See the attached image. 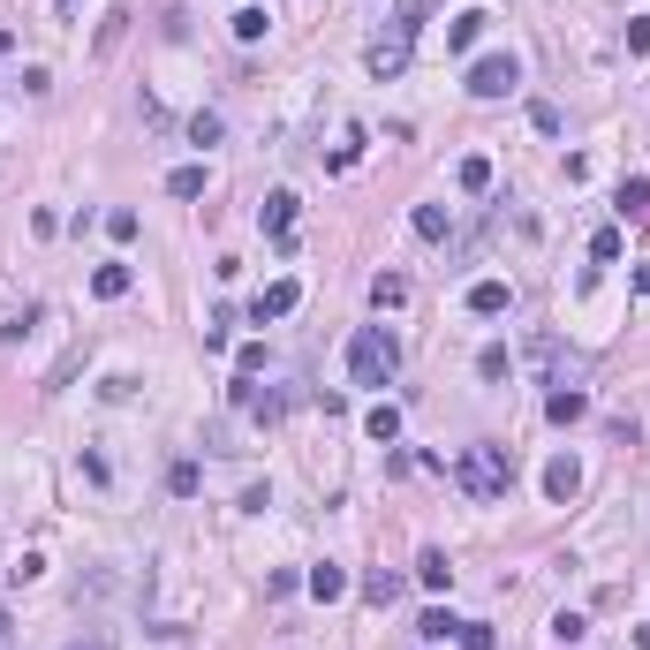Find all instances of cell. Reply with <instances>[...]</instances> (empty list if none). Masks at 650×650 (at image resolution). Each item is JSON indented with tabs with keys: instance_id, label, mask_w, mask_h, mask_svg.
<instances>
[{
	"instance_id": "cell-22",
	"label": "cell",
	"mask_w": 650,
	"mask_h": 650,
	"mask_svg": "<svg viewBox=\"0 0 650 650\" xmlns=\"http://www.w3.org/2000/svg\"><path fill=\"white\" fill-rule=\"evenodd\" d=\"M265 31H273V23H265V8H235V38H242V46H257Z\"/></svg>"
},
{
	"instance_id": "cell-14",
	"label": "cell",
	"mask_w": 650,
	"mask_h": 650,
	"mask_svg": "<svg viewBox=\"0 0 650 650\" xmlns=\"http://www.w3.org/2000/svg\"><path fill=\"white\" fill-rule=\"evenodd\" d=\"M84 363H91V341H76L69 356H61V363H53V371H46V394H61V386H69V378L84 371Z\"/></svg>"
},
{
	"instance_id": "cell-10",
	"label": "cell",
	"mask_w": 650,
	"mask_h": 650,
	"mask_svg": "<svg viewBox=\"0 0 650 650\" xmlns=\"http://www.w3.org/2000/svg\"><path fill=\"white\" fill-rule=\"evenodd\" d=\"M469 310H477V318H499V310H514V288L507 280H477V288H469Z\"/></svg>"
},
{
	"instance_id": "cell-37",
	"label": "cell",
	"mask_w": 650,
	"mask_h": 650,
	"mask_svg": "<svg viewBox=\"0 0 650 650\" xmlns=\"http://www.w3.org/2000/svg\"><path fill=\"white\" fill-rule=\"evenodd\" d=\"M635 643H643V650H650V628H643V635H635Z\"/></svg>"
},
{
	"instance_id": "cell-25",
	"label": "cell",
	"mask_w": 650,
	"mask_h": 650,
	"mask_svg": "<svg viewBox=\"0 0 650 650\" xmlns=\"http://www.w3.org/2000/svg\"><path fill=\"white\" fill-rule=\"evenodd\" d=\"M424 16H431V0H401V8H394V31L416 38V23H424Z\"/></svg>"
},
{
	"instance_id": "cell-18",
	"label": "cell",
	"mask_w": 650,
	"mask_h": 650,
	"mask_svg": "<svg viewBox=\"0 0 650 650\" xmlns=\"http://www.w3.org/2000/svg\"><path fill=\"white\" fill-rule=\"evenodd\" d=\"M477 38H484V16H477V8H469V16H454V23H446V46H454V53H469V46H477Z\"/></svg>"
},
{
	"instance_id": "cell-26",
	"label": "cell",
	"mask_w": 650,
	"mask_h": 650,
	"mask_svg": "<svg viewBox=\"0 0 650 650\" xmlns=\"http://www.w3.org/2000/svg\"><path fill=\"white\" fill-rule=\"evenodd\" d=\"M197 484H205V477H197V462H174V469H167V492H174V499H189Z\"/></svg>"
},
{
	"instance_id": "cell-17",
	"label": "cell",
	"mask_w": 650,
	"mask_h": 650,
	"mask_svg": "<svg viewBox=\"0 0 650 650\" xmlns=\"http://www.w3.org/2000/svg\"><path fill=\"white\" fill-rule=\"evenodd\" d=\"M416 582H424V590H446V582H454V560H446V552L431 545L424 560H416Z\"/></svg>"
},
{
	"instance_id": "cell-16",
	"label": "cell",
	"mask_w": 650,
	"mask_h": 650,
	"mask_svg": "<svg viewBox=\"0 0 650 650\" xmlns=\"http://www.w3.org/2000/svg\"><path fill=\"white\" fill-rule=\"evenodd\" d=\"M454 182H462L469 197H484V189H492V159H484V152H469L462 167H454Z\"/></svg>"
},
{
	"instance_id": "cell-23",
	"label": "cell",
	"mask_w": 650,
	"mask_h": 650,
	"mask_svg": "<svg viewBox=\"0 0 650 650\" xmlns=\"http://www.w3.org/2000/svg\"><path fill=\"white\" fill-rule=\"evenodd\" d=\"M454 628H462L454 613H424V620H416V635H424V643H454Z\"/></svg>"
},
{
	"instance_id": "cell-35",
	"label": "cell",
	"mask_w": 650,
	"mask_h": 650,
	"mask_svg": "<svg viewBox=\"0 0 650 650\" xmlns=\"http://www.w3.org/2000/svg\"><path fill=\"white\" fill-rule=\"evenodd\" d=\"M53 16H76V0H53Z\"/></svg>"
},
{
	"instance_id": "cell-19",
	"label": "cell",
	"mask_w": 650,
	"mask_h": 650,
	"mask_svg": "<svg viewBox=\"0 0 650 650\" xmlns=\"http://www.w3.org/2000/svg\"><path fill=\"white\" fill-rule=\"evenodd\" d=\"M371 303H378V310H401V303H409V280H401V273H378V280H371Z\"/></svg>"
},
{
	"instance_id": "cell-29",
	"label": "cell",
	"mask_w": 650,
	"mask_h": 650,
	"mask_svg": "<svg viewBox=\"0 0 650 650\" xmlns=\"http://www.w3.org/2000/svg\"><path fill=\"white\" fill-rule=\"evenodd\" d=\"M189 144H220V114H189Z\"/></svg>"
},
{
	"instance_id": "cell-20",
	"label": "cell",
	"mask_w": 650,
	"mask_h": 650,
	"mask_svg": "<svg viewBox=\"0 0 650 650\" xmlns=\"http://www.w3.org/2000/svg\"><path fill=\"white\" fill-rule=\"evenodd\" d=\"M409 227H416L424 242H446V205H416V212H409Z\"/></svg>"
},
{
	"instance_id": "cell-13",
	"label": "cell",
	"mask_w": 650,
	"mask_h": 650,
	"mask_svg": "<svg viewBox=\"0 0 650 650\" xmlns=\"http://www.w3.org/2000/svg\"><path fill=\"white\" fill-rule=\"evenodd\" d=\"M363 431H371L378 446H394V439H401V409H394V401H378V409L363 416Z\"/></svg>"
},
{
	"instance_id": "cell-6",
	"label": "cell",
	"mask_w": 650,
	"mask_h": 650,
	"mask_svg": "<svg viewBox=\"0 0 650 650\" xmlns=\"http://www.w3.org/2000/svg\"><path fill=\"white\" fill-rule=\"evenodd\" d=\"M303 590H310V598H318V605H333V598H348V567H333V560H318V567H310V575H303Z\"/></svg>"
},
{
	"instance_id": "cell-5",
	"label": "cell",
	"mask_w": 650,
	"mask_h": 650,
	"mask_svg": "<svg viewBox=\"0 0 650 650\" xmlns=\"http://www.w3.org/2000/svg\"><path fill=\"white\" fill-rule=\"evenodd\" d=\"M575 492H582V462H575V454H552V462H545V499L567 507Z\"/></svg>"
},
{
	"instance_id": "cell-36",
	"label": "cell",
	"mask_w": 650,
	"mask_h": 650,
	"mask_svg": "<svg viewBox=\"0 0 650 650\" xmlns=\"http://www.w3.org/2000/svg\"><path fill=\"white\" fill-rule=\"evenodd\" d=\"M0 53H16V31H0Z\"/></svg>"
},
{
	"instance_id": "cell-8",
	"label": "cell",
	"mask_w": 650,
	"mask_h": 650,
	"mask_svg": "<svg viewBox=\"0 0 650 650\" xmlns=\"http://www.w3.org/2000/svg\"><path fill=\"white\" fill-rule=\"evenodd\" d=\"M545 416H552V424H582V416H590V394H582V386H552Z\"/></svg>"
},
{
	"instance_id": "cell-7",
	"label": "cell",
	"mask_w": 650,
	"mask_h": 650,
	"mask_svg": "<svg viewBox=\"0 0 650 650\" xmlns=\"http://www.w3.org/2000/svg\"><path fill=\"white\" fill-rule=\"evenodd\" d=\"M295 303H303V288H295V280H273V288L250 303V318H257V325H265V318H288Z\"/></svg>"
},
{
	"instance_id": "cell-30",
	"label": "cell",
	"mask_w": 650,
	"mask_h": 650,
	"mask_svg": "<svg viewBox=\"0 0 650 650\" xmlns=\"http://www.w3.org/2000/svg\"><path fill=\"white\" fill-rule=\"evenodd\" d=\"M552 635H560V643H582V635H590V620H582V613H560V620H552Z\"/></svg>"
},
{
	"instance_id": "cell-32",
	"label": "cell",
	"mask_w": 650,
	"mask_h": 650,
	"mask_svg": "<svg viewBox=\"0 0 650 650\" xmlns=\"http://www.w3.org/2000/svg\"><path fill=\"white\" fill-rule=\"evenodd\" d=\"M137 227H144L137 212H106V235H114V242H129V235H137Z\"/></svg>"
},
{
	"instance_id": "cell-38",
	"label": "cell",
	"mask_w": 650,
	"mask_h": 650,
	"mask_svg": "<svg viewBox=\"0 0 650 650\" xmlns=\"http://www.w3.org/2000/svg\"><path fill=\"white\" fill-rule=\"evenodd\" d=\"M76 650H106V643H76Z\"/></svg>"
},
{
	"instance_id": "cell-21",
	"label": "cell",
	"mask_w": 650,
	"mask_h": 650,
	"mask_svg": "<svg viewBox=\"0 0 650 650\" xmlns=\"http://www.w3.org/2000/svg\"><path fill=\"white\" fill-rule=\"evenodd\" d=\"M167 197H205V167H174L167 174Z\"/></svg>"
},
{
	"instance_id": "cell-28",
	"label": "cell",
	"mask_w": 650,
	"mask_h": 650,
	"mask_svg": "<svg viewBox=\"0 0 650 650\" xmlns=\"http://www.w3.org/2000/svg\"><path fill=\"white\" fill-rule=\"evenodd\" d=\"M590 257H598V265H613V257H620V227H598V235H590Z\"/></svg>"
},
{
	"instance_id": "cell-9",
	"label": "cell",
	"mask_w": 650,
	"mask_h": 650,
	"mask_svg": "<svg viewBox=\"0 0 650 650\" xmlns=\"http://www.w3.org/2000/svg\"><path fill=\"white\" fill-rule=\"evenodd\" d=\"M257 220H265V235H273V242H288V227H295V197H288V189H273V197L257 205Z\"/></svg>"
},
{
	"instance_id": "cell-39",
	"label": "cell",
	"mask_w": 650,
	"mask_h": 650,
	"mask_svg": "<svg viewBox=\"0 0 650 650\" xmlns=\"http://www.w3.org/2000/svg\"><path fill=\"white\" fill-rule=\"evenodd\" d=\"M0 635H8V613H0Z\"/></svg>"
},
{
	"instance_id": "cell-3",
	"label": "cell",
	"mask_w": 650,
	"mask_h": 650,
	"mask_svg": "<svg viewBox=\"0 0 650 650\" xmlns=\"http://www.w3.org/2000/svg\"><path fill=\"white\" fill-rule=\"evenodd\" d=\"M469 91H477V99H507V91H522V61H514V53H484V61H469Z\"/></svg>"
},
{
	"instance_id": "cell-12",
	"label": "cell",
	"mask_w": 650,
	"mask_h": 650,
	"mask_svg": "<svg viewBox=\"0 0 650 650\" xmlns=\"http://www.w3.org/2000/svg\"><path fill=\"white\" fill-rule=\"evenodd\" d=\"M401 590H409V582H401L394 567H371V575H363V598H371V605H394Z\"/></svg>"
},
{
	"instance_id": "cell-1",
	"label": "cell",
	"mask_w": 650,
	"mask_h": 650,
	"mask_svg": "<svg viewBox=\"0 0 650 650\" xmlns=\"http://www.w3.org/2000/svg\"><path fill=\"white\" fill-rule=\"evenodd\" d=\"M454 484H462L469 499H507V484H514V454H507V446H469L462 462H454Z\"/></svg>"
},
{
	"instance_id": "cell-4",
	"label": "cell",
	"mask_w": 650,
	"mask_h": 650,
	"mask_svg": "<svg viewBox=\"0 0 650 650\" xmlns=\"http://www.w3.org/2000/svg\"><path fill=\"white\" fill-rule=\"evenodd\" d=\"M363 69L378 76V84H394L401 69H409V38L401 31H386V38H371V46H363Z\"/></svg>"
},
{
	"instance_id": "cell-24",
	"label": "cell",
	"mask_w": 650,
	"mask_h": 650,
	"mask_svg": "<svg viewBox=\"0 0 650 650\" xmlns=\"http://www.w3.org/2000/svg\"><path fill=\"white\" fill-rule=\"evenodd\" d=\"M454 643H462V650H499V635L484 628V620H462V628H454Z\"/></svg>"
},
{
	"instance_id": "cell-34",
	"label": "cell",
	"mask_w": 650,
	"mask_h": 650,
	"mask_svg": "<svg viewBox=\"0 0 650 650\" xmlns=\"http://www.w3.org/2000/svg\"><path fill=\"white\" fill-rule=\"evenodd\" d=\"M635 295H650V265H635Z\"/></svg>"
},
{
	"instance_id": "cell-2",
	"label": "cell",
	"mask_w": 650,
	"mask_h": 650,
	"mask_svg": "<svg viewBox=\"0 0 650 650\" xmlns=\"http://www.w3.org/2000/svg\"><path fill=\"white\" fill-rule=\"evenodd\" d=\"M394 363H401V348H394V333H386V325H363L356 341H348V378H356V386H386V378H394Z\"/></svg>"
},
{
	"instance_id": "cell-11",
	"label": "cell",
	"mask_w": 650,
	"mask_h": 650,
	"mask_svg": "<svg viewBox=\"0 0 650 650\" xmlns=\"http://www.w3.org/2000/svg\"><path fill=\"white\" fill-rule=\"evenodd\" d=\"M613 205H620V220H650V174H628Z\"/></svg>"
},
{
	"instance_id": "cell-15",
	"label": "cell",
	"mask_w": 650,
	"mask_h": 650,
	"mask_svg": "<svg viewBox=\"0 0 650 650\" xmlns=\"http://www.w3.org/2000/svg\"><path fill=\"white\" fill-rule=\"evenodd\" d=\"M91 295H99V303H121V295H129V265H99V273H91Z\"/></svg>"
},
{
	"instance_id": "cell-33",
	"label": "cell",
	"mask_w": 650,
	"mask_h": 650,
	"mask_svg": "<svg viewBox=\"0 0 650 650\" xmlns=\"http://www.w3.org/2000/svg\"><path fill=\"white\" fill-rule=\"evenodd\" d=\"M628 53H635V61L650 53V16H635V23H628Z\"/></svg>"
},
{
	"instance_id": "cell-31",
	"label": "cell",
	"mask_w": 650,
	"mask_h": 650,
	"mask_svg": "<svg viewBox=\"0 0 650 650\" xmlns=\"http://www.w3.org/2000/svg\"><path fill=\"white\" fill-rule=\"evenodd\" d=\"M477 378H507V348H499V341L477 356Z\"/></svg>"
},
{
	"instance_id": "cell-27",
	"label": "cell",
	"mask_w": 650,
	"mask_h": 650,
	"mask_svg": "<svg viewBox=\"0 0 650 650\" xmlns=\"http://www.w3.org/2000/svg\"><path fill=\"white\" fill-rule=\"evenodd\" d=\"M530 121H537V129H545V137H560V129H567V114H560V106H552V99H537V106H530Z\"/></svg>"
}]
</instances>
